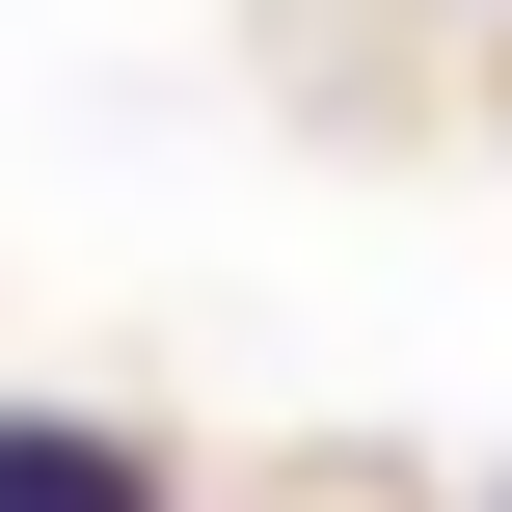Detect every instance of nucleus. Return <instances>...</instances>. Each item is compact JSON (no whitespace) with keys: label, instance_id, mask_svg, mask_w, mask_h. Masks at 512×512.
Wrapping results in <instances>:
<instances>
[{"label":"nucleus","instance_id":"f257e3e1","mask_svg":"<svg viewBox=\"0 0 512 512\" xmlns=\"http://www.w3.org/2000/svg\"><path fill=\"white\" fill-rule=\"evenodd\" d=\"M0 512H162V486H135L108 432H0Z\"/></svg>","mask_w":512,"mask_h":512}]
</instances>
